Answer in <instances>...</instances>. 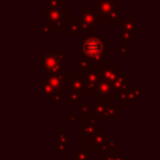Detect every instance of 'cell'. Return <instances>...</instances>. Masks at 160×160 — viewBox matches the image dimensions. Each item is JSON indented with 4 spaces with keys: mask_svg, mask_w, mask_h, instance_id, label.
<instances>
[{
    "mask_svg": "<svg viewBox=\"0 0 160 160\" xmlns=\"http://www.w3.org/2000/svg\"><path fill=\"white\" fill-rule=\"evenodd\" d=\"M85 54L90 58H95L98 56L100 52H101V49H102V45L101 42L95 39V38H91V39H88L85 42H84V46H82Z\"/></svg>",
    "mask_w": 160,
    "mask_h": 160,
    "instance_id": "6da1fadb",
    "label": "cell"
}]
</instances>
